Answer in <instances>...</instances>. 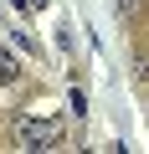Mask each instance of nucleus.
<instances>
[{
	"instance_id": "obj_1",
	"label": "nucleus",
	"mask_w": 149,
	"mask_h": 154,
	"mask_svg": "<svg viewBox=\"0 0 149 154\" xmlns=\"http://www.w3.org/2000/svg\"><path fill=\"white\" fill-rule=\"evenodd\" d=\"M11 149H21V154L62 149V118H36V113L16 118V128H11Z\"/></svg>"
},
{
	"instance_id": "obj_2",
	"label": "nucleus",
	"mask_w": 149,
	"mask_h": 154,
	"mask_svg": "<svg viewBox=\"0 0 149 154\" xmlns=\"http://www.w3.org/2000/svg\"><path fill=\"white\" fill-rule=\"evenodd\" d=\"M16 77H21V62H16L5 46H0V82H16Z\"/></svg>"
},
{
	"instance_id": "obj_3",
	"label": "nucleus",
	"mask_w": 149,
	"mask_h": 154,
	"mask_svg": "<svg viewBox=\"0 0 149 154\" xmlns=\"http://www.w3.org/2000/svg\"><path fill=\"white\" fill-rule=\"evenodd\" d=\"M118 11H123V16H139V11H144V0H118Z\"/></svg>"
},
{
	"instance_id": "obj_4",
	"label": "nucleus",
	"mask_w": 149,
	"mask_h": 154,
	"mask_svg": "<svg viewBox=\"0 0 149 154\" xmlns=\"http://www.w3.org/2000/svg\"><path fill=\"white\" fill-rule=\"evenodd\" d=\"M31 5H46V0H31Z\"/></svg>"
}]
</instances>
